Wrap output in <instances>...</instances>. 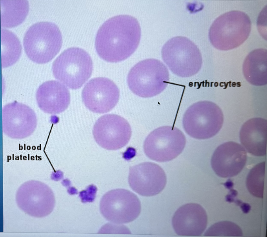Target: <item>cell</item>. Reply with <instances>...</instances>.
Wrapping results in <instances>:
<instances>
[{
  "label": "cell",
  "instance_id": "obj_1",
  "mask_svg": "<svg viewBox=\"0 0 267 237\" xmlns=\"http://www.w3.org/2000/svg\"><path fill=\"white\" fill-rule=\"evenodd\" d=\"M141 36L140 24L131 15H120L107 19L96 34V52L104 60L110 62L124 60L135 51Z\"/></svg>",
  "mask_w": 267,
  "mask_h": 237
},
{
  "label": "cell",
  "instance_id": "obj_2",
  "mask_svg": "<svg viewBox=\"0 0 267 237\" xmlns=\"http://www.w3.org/2000/svg\"><path fill=\"white\" fill-rule=\"evenodd\" d=\"M251 26L250 18L245 12L239 10L226 12L218 17L211 24L209 33L210 41L219 50L234 49L247 38Z\"/></svg>",
  "mask_w": 267,
  "mask_h": 237
},
{
  "label": "cell",
  "instance_id": "obj_3",
  "mask_svg": "<svg viewBox=\"0 0 267 237\" xmlns=\"http://www.w3.org/2000/svg\"><path fill=\"white\" fill-rule=\"evenodd\" d=\"M62 37L58 26L50 22L35 23L26 31L23 38L25 52L32 61L44 64L52 60L60 50Z\"/></svg>",
  "mask_w": 267,
  "mask_h": 237
},
{
  "label": "cell",
  "instance_id": "obj_4",
  "mask_svg": "<svg viewBox=\"0 0 267 237\" xmlns=\"http://www.w3.org/2000/svg\"><path fill=\"white\" fill-rule=\"evenodd\" d=\"M93 68V61L89 55L78 47L64 50L56 59L52 65L54 77L72 89H78L83 85L91 76Z\"/></svg>",
  "mask_w": 267,
  "mask_h": 237
},
{
  "label": "cell",
  "instance_id": "obj_5",
  "mask_svg": "<svg viewBox=\"0 0 267 237\" xmlns=\"http://www.w3.org/2000/svg\"><path fill=\"white\" fill-rule=\"evenodd\" d=\"M166 69L160 61L149 58L135 65L128 74L127 82L131 91L136 95L148 98L160 93L165 87Z\"/></svg>",
  "mask_w": 267,
  "mask_h": 237
},
{
  "label": "cell",
  "instance_id": "obj_6",
  "mask_svg": "<svg viewBox=\"0 0 267 237\" xmlns=\"http://www.w3.org/2000/svg\"><path fill=\"white\" fill-rule=\"evenodd\" d=\"M100 212L104 218L114 223L123 224L135 219L141 211V203L137 196L124 189L111 190L102 196Z\"/></svg>",
  "mask_w": 267,
  "mask_h": 237
},
{
  "label": "cell",
  "instance_id": "obj_7",
  "mask_svg": "<svg viewBox=\"0 0 267 237\" xmlns=\"http://www.w3.org/2000/svg\"><path fill=\"white\" fill-rule=\"evenodd\" d=\"M16 200L19 208L28 215L42 218L53 211L55 200L54 193L47 185L35 180L27 181L18 189Z\"/></svg>",
  "mask_w": 267,
  "mask_h": 237
},
{
  "label": "cell",
  "instance_id": "obj_8",
  "mask_svg": "<svg viewBox=\"0 0 267 237\" xmlns=\"http://www.w3.org/2000/svg\"><path fill=\"white\" fill-rule=\"evenodd\" d=\"M186 143L185 136L177 129L159 127L151 131L143 144L144 153L149 158L163 162L171 160L182 152Z\"/></svg>",
  "mask_w": 267,
  "mask_h": 237
},
{
  "label": "cell",
  "instance_id": "obj_9",
  "mask_svg": "<svg viewBox=\"0 0 267 237\" xmlns=\"http://www.w3.org/2000/svg\"><path fill=\"white\" fill-rule=\"evenodd\" d=\"M128 122L117 115L108 114L100 117L95 122L93 134L96 143L107 150L119 149L126 146L131 135Z\"/></svg>",
  "mask_w": 267,
  "mask_h": 237
},
{
  "label": "cell",
  "instance_id": "obj_10",
  "mask_svg": "<svg viewBox=\"0 0 267 237\" xmlns=\"http://www.w3.org/2000/svg\"><path fill=\"white\" fill-rule=\"evenodd\" d=\"M83 102L89 110L102 114L112 110L119 99V91L112 81L105 77L92 79L85 85L82 90Z\"/></svg>",
  "mask_w": 267,
  "mask_h": 237
},
{
  "label": "cell",
  "instance_id": "obj_11",
  "mask_svg": "<svg viewBox=\"0 0 267 237\" xmlns=\"http://www.w3.org/2000/svg\"><path fill=\"white\" fill-rule=\"evenodd\" d=\"M37 120L33 110L25 104L15 101L2 108L3 131L11 138L20 139L30 136L36 129Z\"/></svg>",
  "mask_w": 267,
  "mask_h": 237
},
{
  "label": "cell",
  "instance_id": "obj_12",
  "mask_svg": "<svg viewBox=\"0 0 267 237\" xmlns=\"http://www.w3.org/2000/svg\"><path fill=\"white\" fill-rule=\"evenodd\" d=\"M130 187L139 194L152 196L159 193L166 182V174L157 164L143 162L130 167L128 176Z\"/></svg>",
  "mask_w": 267,
  "mask_h": 237
},
{
  "label": "cell",
  "instance_id": "obj_13",
  "mask_svg": "<svg viewBox=\"0 0 267 237\" xmlns=\"http://www.w3.org/2000/svg\"><path fill=\"white\" fill-rule=\"evenodd\" d=\"M245 149L236 142H227L216 149L211 159L212 168L216 174L223 178L234 176L242 170L246 163Z\"/></svg>",
  "mask_w": 267,
  "mask_h": 237
},
{
  "label": "cell",
  "instance_id": "obj_14",
  "mask_svg": "<svg viewBox=\"0 0 267 237\" xmlns=\"http://www.w3.org/2000/svg\"><path fill=\"white\" fill-rule=\"evenodd\" d=\"M207 222L205 210L200 205L195 203L180 207L172 220L174 230L179 235L200 236L206 228Z\"/></svg>",
  "mask_w": 267,
  "mask_h": 237
},
{
  "label": "cell",
  "instance_id": "obj_15",
  "mask_svg": "<svg viewBox=\"0 0 267 237\" xmlns=\"http://www.w3.org/2000/svg\"><path fill=\"white\" fill-rule=\"evenodd\" d=\"M36 98L39 108L49 114H59L69 106L70 93L68 89L61 83L55 80L46 82L38 88Z\"/></svg>",
  "mask_w": 267,
  "mask_h": 237
},
{
  "label": "cell",
  "instance_id": "obj_16",
  "mask_svg": "<svg viewBox=\"0 0 267 237\" xmlns=\"http://www.w3.org/2000/svg\"><path fill=\"white\" fill-rule=\"evenodd\" d=\"M207 104L206 108H202V112L200 110L199 112L198 110H196L197 112L194 110L195 112L193 110V112L191 111L192 114L187 110L186 113L191 116L184 115V116L190 117L189 119L191 120L189 121H191V123H193V126L195 124V129L197 127L191 136L195 132L193 137L200 139L210 138L215 135L222 126L223 117L220 108L213 103L208 102Z\"/></svg>",
  "mask_w": 267,
  "mask_h": 237
},
{
  "label": "cell",
  "instance_id": "obj_17",
  "mask_svg": "<svg viewBox=\"0 0 267 237\" xmlns=\"http://www.w3.org/2000/svg\"><path fill=\"white\" fill-rule=\"evenodd\" d=\"M162 59L168 63H200L201 56L196 45L185 37L177 36L169 39L163 46Z\"/></svg>",
  "mask_w": 267,
  "mask_h": 237
},
{
  "label": "cell",
  "instance_id": "obj_18",
  "mask_svg": "<svg viewBox=\"0 0 267 237\" xmlns=\"http://www.w3.org/2000/svg\"><path fill=\"white\" fill-rule=\"evenodd\" d=\"M267 121L261 118L250 119L242 126L239 134L243 147L250 153L263 156L266 152Z\"/></svg>",
  "mask_w": 267,
  "mask_h": 237
},
{
  "label": "cell",
  "instance_id": "obj_19",
  "mask_svg": "<svg viewBox=\"0 0 267 237\" xmlns=\"http://www.w3.org/2000/svg\"><path fill=\"white\" fill-rule=\"evenodd\" d=\"M266 49L260 48L252 51L245 58L243 66L245 77L256 85L266 84Z\"/></svg>",
  "mask_w": 267,
  "mask_h": 237
},
{
  "label": "cell",
  "instance_id": "obj_20",
  "mask_svg": "<svg viewBox=\"0 0 267 237\" xmlns=\"http://www.w3.org/2000/svg\"><path fill=\"white\" fill-rule=\"evenodd\" d=\"M1 25L10 27L22 22L28 12L29 4L27 0H0Z\"/></svg>",
  "mask_w": 267,
  "mask_h": 237
},
{
  "label": "cell",
  "instance_id": "obj_21",
  "mask_svg": "<svg viewBox=\"0 0 267 237\" xmlns=\"http://www.w3.org/2000/svg\"><path fill=\"white\" fill-rule=\"evenodd\" d=\"M2 67L5 68L11 66L19 58L22 47L18 38L12 31L1 29Z\"/></svg>",
  "mask_w": 267,
  "mask_h": 237
},
{
  "label": "cell",
  "instance_id": "obj_22",
  "mask_svg": "<svg viewBox=\"0 0 267 237\" xmlns=\"http://www.w3.org/2000/svg\"><path fill=\"white\" fill-rule=\"evenodd\" d=\"M265 167V162L256 165L250 170L246 178V184L248 191L258 198L263 197Z\"/></svg>",
  "mask_w": 267,
  "mask_h": 237
},
{
  "label": "cell",
  "instance_id": "obj_23",
  "mask_svg": "<svg viewBox=\"0 0 267 237\" xmlns=\"http://www.w3.org/2000/svg\"><path fill=\"white\" fill-rule=\"evenodd\" d=\"M204 235L207 236H241L242 230L237 225L229 221L216 223L207 230Z\"/></svg>",
  "mask_w": 267,
  "mask_h": 237
},
{
  "label": "cell",
  "instance_id": "obj_24",
  "mask_svg": "<svg viewBox=\"0 0 267 237\" xmlns=\"http://www.w3.org/2000/svg\"><path fill=\"white\" fill-rule=\"evenodd\" d=\"M97 191L96 187L93 184L88 186L86 189L79 193V196L83 203L93 202L96 198Z\"/></svg>",
  "mask_w": 267,
  "mask_h": 237
},
{
  "label": "cell",
  "instance_id": "obj_25",
  "mask_svg": "<svg viewBox=\"0 0 267 237\" xmlns=\"http://www.w3.org/2000/svg\"><path fill=\"white\" fill-rule=\"evenodd\" d=\"M63 172L60 170H58L52 173L51 178L53 180L58 181L62 180L63 178Z\"/></svg>",
  "mask_w": 267,
  "mask_h": 237
},
{
  "label": "cell",
  "instance_id": "obj_26",
  "mask_svg": "<svg viewBox=\"0 0 267 237\" xmlns=\"http://www.w3.org/2000/svg\"><path fill=\"white\" fill-rule=\"evenodd\" d=\"M68 193L70 195H74L78 193L77 189L75 187L72 186H70L67 189Z\"/></svg>",
  "mask_w": 267,
  "mask_h": 237
},
{
  "label": "cell",
  "instance_id": "obj_27",
  "mask_svg": "<svg viewBox=\"0 0 267 237\" xmlns=\"http://www.w3.org/2000/svg\"><path fill=\"white\" fill-rule=\"evenodd\" d=\"M61 183L63 186L68 188L70 186L71 182L69 179H63Z\"/></svg>",
  "mask_w": 267,
  "mask_h": 237
}]
</instances>
